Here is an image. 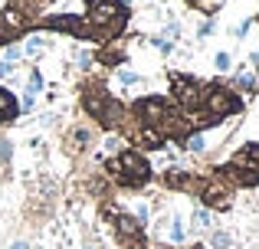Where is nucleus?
Instances as JSON below:
<instances>
[{"instance_id":"5","label":"nucleus","mask_w":259,"mask_h":249,"mask_svg":"<svg viewBox=\"0 0 259 249\" xmlns=\"http://www.w3.org/2000/svg\"><path fill=\"white\" fill-rule=\"evenodd\" d=\"M167 79H171V102L177 105L181 115H187L194 122L203 112V82L190 72H171Z\"/></svg>"},{"instance_id":"31","label":"nucleus","mask_w":259,"mask_h":249,"mask_svg":"<svg viewBox=\"0 0 259 249\" xmlns=\"http://www.w3.org/2000/svg\"><path fill=\"white\" fill-rule=\"evenodd\" d=\"M249 26H253V20H240V23H236V30H233V36L236 39H243L249 33Z\"/></svg>"},{"instance_id":"11","label":"nucleus","mask_w":259,"mask_h":249,"mask_svg":"<svg viewBox=\"0 0 259 249\" xmlns=\"http://www.w3.org/2000/svg\"><path fill=\"white\" fill-rule=\"evenodd\" d=\"M230 85H233L243 98H246V95H256V92H259V69L240 66V69L233 72V82H230Z\"/></svg>"},{"instance_id":"21","label":"nucleus","mask_w":259,"mask_h":249,"mask_svg":"<svg viewBox=\"0 0 259 249\" xmlns=\"http://www.w3.org/2000/svg\"><path fill=\"white\" fill-rule=\"evenodd\" d=\"M43 89H46L43 72H39V69H30V72H26V92H30V95H39Z\"/></svg>"},{"instance_id":"20","label":"nucleus","mask_w":259,"mask_h":249,"mask_svg":"<svg viewBox=\"0 0 259 249\" xmlns=\"http://www.w3.org/2000/svg\"><path fill=\"white\" fill-rule=\"evenodd\" d=\"M72 59H76L79 72H85V76H89L92 66H95V49H85V46H82V49H76V56H72Z\"/></svg>"},{"instance_id":"2","label":"nucleus","mask_w":259,"mask_h":249,"mask_svg":"<svg viewBox=\"0 0 259 249\" xmlns=\"http://www.w3.org/2000/svg\"><path fill=\"white\" fill-rule=\"evenodd\" d=\"M85 23L92 30V43L108 46L115 39L125 36L132 10H128L125 0H85Z\"/></svg>"},{"instance_id":"18","label":"nucleus","mask_w":259,"mask_h":249,"mask_svg":"<svg viewBox=\"0 0 259 249\" xmlns=\"http://www.w3.org/2000/svg\"><path fill=\"white\" fill-rule=\"evenodd\" d=\"M69 141L76 144V151H85L89 144H92V128H85V125H76L69 131Z\"/></svg>"},{"instance_id":"15","label":"nucleus","mask_w":259,"mask_h":249,"mask_svg":"<svg viewBox=\"0 0 259 249\" xmlns=\"http://www.w3.org/2000/svg\"><path fill=\"white\" fill-rule=\"evenodd\" d=\"M167 243H171V246H184V243H187V220H184L181 213H174V217H171V230H167Z\"/></svg>"},{"instance_id":"24","label":"nucleus","mask_w":259,"mask_h":249,"mask_svg":"<svg viewBox=\"0 0 259 249\" xmlns=\"http://www.w3.org/2000/svg\"><path fill=\"white\" fill-rule=\"evenodd\" d=\"M184 151H190V154H203V151H207V134L197 131L194 138H190L187 144H184Z\"/></svg>"},{"instance_id":"6","label":"nucleus","mask_w":259,"mask_h":249,"mask_svg":"<svg viewBox=\"0 0 259 249\" xmlns=\"http://www.w3.org/2000/svg\"><path fill=\"white\" fill-rule=\"evenodd\" d=\"M36 30L39 33H59V36H72V39H82V43H92V30H89L82 13H46V17L36 20Z\"/></svg>"},{"instance_id":"29","label":"nucleus","mask_w":259,"mask_h":249,"mask_svg":"<svg viewBox=\"0 0 259 249\" xmlns=\"http://www.w3.org/2000/svg\"><path fill=\"white\" fill-rule=\"evenodd\" d=\"M132 217L138 220L141 226H148V220H151V210H148V204H138V207H135V210H132Z\"/></svg>"},{"instance_id":"16","label":"nucleus","mask_w":259,"mask_h":249,"mask_svg":"<svg viewBox=\"0 0 259 249\" xmlns=\"http://www.w3.org/2000/svg\"><path fill=\"white\" fill-rule=\"evenodd\" d=\"M233 161H243V164H249V167L259 171V141H246V144L233 154Z\"/></svg>"},{"instance_id":"26","label":"nucleus","mask_w":259,"mask_h":249,"mask_svg":"<svg viewBox=\"0 0 259 249\" xmlns=\"http://www.w3.org/2000/svg\"><path fill=\"white\" fill-rule=\"evenodd\" d=\"M213 33H217V20L213 17H207L200 26H197V39H207V36H213Z\"/></svg>"},{"instance_id":"36","label":"nucleus","mask_w":259,"mask_h":249,"mask_svg":"<svg viewBox=\"0 0 259 249\" xmlns=\"http://www.w3.org/2000/svg\"><path fill=\"white\" fill-rule=\"evenodd\" d=\"M82 249H95V246H82Z\"/></svg>"},{"instance_id":"4","label":"nucleus","mask_w":259,"mask_h":249,"mask_svg":"<svg viewBox=\"0 0 259 249\" xmlns=\"http://www.w3.org/2000/svg\"><path fill=\"white\" fill-rule=\"evenodd\" d=\"M102 171L108 174V180H115V187L132 190V193L145 190L154 180L151 161H148V154L138 151V147H121V151H115L112 158L102 161Z\"/></svg>"},{"instance_id":"3","label":"nucleus","mask_w":259,"mask_h":249,"mask_svg":"<svg viewBox=\"0 0 259 249\" xmlns=\"http://www.w3.org/2000/svg\"><path fill=\"white\" fill-rule=\"evenodd\" d=\"M243 112H246V98H243L233 85L217 79V82H203V112L194 118V125H197L200 134H207L210 128L223 125L233 115H243Z\"/></svg>"},{"instance_id":"1","label":"nucleus","mask_w":259,"mask_h":249,"mask_svg":"<svg viewBox=\"0 0 259 249\" xmlns=\"http://www.w3.org/2000/svg\"><path fill=\"white\" fill-rule=\"evenodd\" d=\"M79 102H82V112L102 131H121L128 125V105L118 95H112L102 79L85 76L79 82Z\"/></svg>"},{"instance_id":"9","label":"nucleus","mask_w":259,"mask_h":249,"mask_svg":"<svg viewBox=\"0 0 259 249\" xmlns=\"http://www.w3.org/2000/svg\"><path fill=\"white\" fill-rule=\"evenodd\" d=\"M210 174H217L220 180H227L233 190H253V187H259V171L249 164H243V161H223V164H217Z\"/></svg>"},{"instance_id":"27","label":"nucleus","mask_w":259,"mask_h":249,"mask_svg":"<svg viewBox=\"0 0 259 249\" xmlns=\"http://www.w3.org/2000/svg\"><path fill=\"white\" fill-rule=\"evenodd\" d=\"M115 76H118V82H121V85H138V82H141V76H138L135 69H118Z\"/></svg>"},{"instance_id":"37","label":"nucleus","mask_w":259,"mask_h":249,"mask_svg":"<svg viewBox=\"0 0 259 249\" xmlns=\"http://www.w3.org/2000/svg\"><path fill=\"white\" fill-rule=\"evenodd\" d=\"M253 23H259V17H256V20H253Z\"/></svg>"},{"instance_id":"30","label":"nucleus","mask_w":259,"mask_h":249,"mask_svg":"<svg viewBox=\"0 0 259 249\" xmlns=\"http://www.w3.org/2000/svg\"><path fill=\"white\" fill-rule=\"evenodd\" d=\"M4 59H7V63H13V66H17L20 59H23V49H20V43H17V46H7V49H4Z\"/></svg>"},{"instance_id":"14","label":"nucleus","mask_w":259,"mask_h":249,"mask_svg":"<svg viewBox=\"0 0 259 249\" xmlns=\"http://www.w3.org/2000/svg\"><path fill=\"white\" fill-rule=\"evenodd\" d=\"M20 118V102L10 89L0 85V125H13Z\"/></svg>"},{"instance_id":"22","label":"nucleus","mask_w":259,"mask_h":249,"mask_svg":"<svg viewBox=\"0 0 259 249\" xmlns=\"http://www.w3.org/2000/svg\"><path fill=\"white\" fill-rule=\"evenodd\" d=\"M213 69L220 72V76H227V72H233V56H230L227 49H220V53L213 56Z\"/></svg>"},{"instance_id":"32","label":"nucleus","mask_w":259,"mask_h":249,"mask_svg":"<svg viewBox=\"0 0 259 249\" xmlns=\"http://www.w3.org/2000/svg\"><path fill=\"white\" fill-rule=\"evenodd\" d=\"M10 249H33V243H30V239H23V236H20V239H13V243H10Z\"/></svg>"},{"instance_id":"7","label":"nucleus","mask_w":259,"mask_h":249,"mask_svg":"<svg viewBox=\"0 0 259 249\" xmlns=\"http://www.w3.org/2000/svg\"><path fill=\"white\" fill-rule=\"evenodd\" d=\"M105 220L112 223V233L125 249H151L148 246V233L128 210H105Z\"/></svg>"},{"instance_id":"28","label":"nucleus","mask_w":259,"mask_h":249,"mask_svg":"<svg viewBox=\"0 0 259 249\" xmlns=\"http://www.w3.org/2000/svg\"><path fill=\"white\" fill-rule=\"evenodd\" d=\"M161 36H167V39H174V43H177V39L184 36V26L177 23V20H171V23L164 26V33H161Z\"/></svg>"},{"instance_id":"19","label":"nucleus","mask_w":259,"mask_h":249,"mask_svg":"<svg viewBox=\"0 0 259 249\" xmlns=\"http://www.w3.org/2000/svg\"><path fill=\"white\" fill-rule=\"evenodd\" d=\"M10 161H13V141L10 134H0V174L10 171Z\"/></svg>"},{"instance_id":"17","label":"nucleus","mask_w":259,"mask_h":249,"mask_svg":"<svg viewBox=\"0 0 259 249\" xmlns=\"http://www.w3.org/2000/svg\"><path fill=\"white\" fill-rule=\"evenodd\" d=\"M207 249H233V233L230 230H210L207 233Z\"/></svg>"},{"instance_id":"8","label":"nucleus","mask_w":259,"mask_h":249,"mask_svg":"<svg viewBox=\"0 0 259 249\" xmlns=\"http://www.w3.org/2000/svg\"><path fill=\"white\" fill-rule=\"evenodd\" d=\"M197 200H200V207H207V210H230L236 200V190L227 184V180H220L217 174H203L200 180V190H197Z\"/></svg>"},{"instance_id":"25","label":"nucleus","mask_w":259,"mask_h":249,"mask_svg":"<svg viewBox=\"0 0 259 249\" xmlns=\"http://www.w3.org/2000/svg\"><path fill=\"white\" fill-rule=\"evenodd\" d=\"M17 102H20V115H33L36 112V95H30V92H23Z\"/></svg>"},{"instance_id":"12","label":"nucleus","mask_w":259,"mask_h":249,"mask_svg":"<svg viewBox=\"0 0 259 249\" xmlns=\"http://www.w3.org/2000/svg\"><path fill=\"white\" fill-rule=\"evenodd\" d=\"M20 49H23V59H33V63H36L39 56H43L46 49H53V36L50 33H30V36L23 39V43H20Z\"/></svg>"},{"instance_id":"38","label":"nucleus","mask_w":259,"mask_h":249,"mask_svg":"<svg viewBox=\"0 0 259 249\" xmlns=\"http://www.w3.org/2000/svg\"><path fill=\"white\" fill-rule=\"evenodd\" d=\"M249 249H259V246H249Z\"/></svg>"},{"instance_id":"10","label":"nucleus","mask_w":259,"mask_h":249,"mask_svg":"<svg viewBox=\"0 0 259 249\" xmlns=\"http://www.w3.org/2000/svg\"><path fill=\"white\" fill-rule=\"evenodd\" d=\"M200 180H203V174L184 171V167H167V171L158 177V184L164 187V190H174V193H187V197H197V190H200Z\"/></svg>"},{"instance_id":"13","label":"nucleus","mask_w":259,"mask_h":249,"mask_svg":"<svg viewBox=\"0 0 259 249\" xmlns=\"http://www.w3.org/2000/svg\"><path fill=\"white\" fill-rule=\"evenodd\" d=\"M210 230H213V210H207V207H194L190 223H187V233H194V236H207Z\"/></svg>"},{"instance_id":"34","label":"nucleus","mask_w":259,"mask_h":249,"mask_svg":"<svg viewBox=\"0 0 259 249\" xmlns=\"http://www.w3.org/2000/svg\"><path fill=\"white\" fill-rule=\"evenodd\" d=\"M187 4H190V7H200V4H203V0H187Z\"/></svg>"},{"instance_id":"35","label":"nucleus","mask_w":259,"mask_h":249,"mask_svg":"<svg viewBox=\"0 0 259 249\" xmlns=\"http://www.w3.org/2000/svg\"><path fill=\"white\" fill-rule=\"evenodd\" d=\"M190 249H207V246H203V243H197V246H190Z\"/></svg>"},{"instance_id":"33","label":"nucleus","mask_w":259,"mask_h":249,"mask_svg":"<svg viewBox=\"0 0 259 249\" xmlns=\"http://www.w3.org/2000/svg\"><path fill=\"white\" fill-rule=\"evenodd\" d=\"M13 72V63H7V59H0V79H7Z\"/></svg>"},{"instance_id":"23","label":"nucleus","mask_w":259,"mask_h":249,"mask_svg":"<svg viewBox=\"0 0 259 249\" xmlns=\"http://www.w3.org/2000/svg\"><path fill=\"white\" fill-rule=\"evenodd\" d=\"M151 46H154V49H158V53H164V56H171V53L177 49V43H174V39L161 36V33H154V36H151Z\"/></svg>"}]
</instances>
